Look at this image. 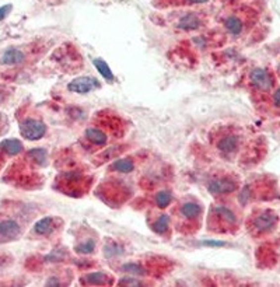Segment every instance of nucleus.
Wrapping results in <instances>:
<instances>
[{"label":"nucleus","instance_id":"1","mask_svg":"<svg viewBox=\"0 0 280 287\" xmlns=\"http://www.w3.org/2000/svg\"><path fill=\"white\" fill-rule=\"evenodd\" d=\"M20 133L25 139L40 140L47 133V126L41 121L30 118V119H25L20 123Z\"/></svg>","mask_w":280,"mask_h":287},{"label":"nucleus","instance_id":"2","mask_svg":"<svg viewBox=\"0 0 280 287\" xmlns=\"http://www.w3.org/2000/svg\"><path fill=\"white\" fill-rule=\"evenodd\" d=\"M249 79L252 86L255 87L256 90L259 91H269L273 89V79L271 73L268 72V69L264 67H256L254 69L251 74H249Z\"/></svg>","mask_w":280,"mask_h":287},{"label":"nucleus","instance_id":"3","mask_svg":"<svg viewBox=\"0 0 280 287\" xmlns=\"http://www.w3.org/2000/svg\"><path fill=\"white\" fill-rule=\"evenodd\" d=\"M99 87H101V83L93 76L77 77L67 84V90L77 93V94H87V93L99 89Z\"/></svg>","mask_w":280,"mask_h":287},{"label":"nucleus","instance_id":"4","mask_svg":"<svg viewBox=\"0 0 280 287\" xmlns=\"http://www.w3.org/2000/svg\"><path fill=\"white\" fill-rule=\"evenodd\" d=\"M238 185L234 180H229V178H219V180H213L209 182L207 189L210 193L213 195H226V193H231L234 191H237Z\"/></svg>","mask_w":280,"mask_h":287},{"label":"nucleus","instance_id":"5","mask_svg":"<svg viewBox=\"0 0 280 287\" xmlns=\"http://www.w3.org/2000/svg\"><path fill=\"white\" fill-rule=\"evenodd\" d=\"M275 223H276V217L272 213H262L254 220V227L258 233H265L272 229Z\"/></svg>","mask_w":280,"mask_h":287},{"label":"nucleus","instance_id":"6","mask_svg":"<svg viewBox=\"0 0 280 287\" xmlns=\"http://www.w3.org/2000/svg\"><path fill=\"white\" fill-rule=\"evenodd\" d=\"M237 147H238V138L234 136V135L224 136L217 143V148L222 151L223 154H231L237 150Z\"/></svg>","mask_w":280,"mask_h":287},{"label":"nucleus","instance_id":"7","mask_svg":"<svg viewBox=\"0 0 280 287\" xmlns=\"http://www.w3.org/2000/svg\"><path fill=\"white\" fill-rule=\"evenodd\" d=\"M20 234V226L17 224L14 220H3L0 223V237L7 238H16Z\"/></svg>","mask_w":280,"mask_h":287},{"label":"nucleus","instance_id":"8","mask_svg":"<svg viewBox=\"0 0 280 287\" xmlns=\"http://www.w3.org/2000/svg\"><path fill=\"white\" fill-rule=\"evenodd\" d=\"M24 53L21 50H18L17 48H8L1 57V63L3 65H18L24 60Z\"/></svg>","mask_w":280,"mask_h":287},{"label":"nucleus","instance_id":"9","mask_svg":"<svg viewBox=\"0 0 280 287\" xmlns=\"http://www.w3.org/2000/svg\"><path fill=\"white\" fill-rule=\"evenodd\" d=\"M178 28L182 30V31H193V30H196L200 27V20H199V17L196 14H187V16H184L178 21Z\"/></svg>","mask_w":280,"mask_h":287},{"label":"nucleus","instance_id":"10","mask_svg":"<svg viewBox=\"0 0 280 287\" xmlns=\"http://www.w3.org/2000/svg\"><path fill=\"white\" fill-rule=\"evenodd\" d=\"M0 148L10 156H16L23 151V143L17 139H6L0 143Z\"/></svg>","mask_w":280,"mask_h":287},{"label":"nucleus","instance_id":"11","mask_svg":"<svg viewBox=\"0 0 280 287\" xmlns=\"http://www.w3.org/2000/svg\"><path fill=\"white\" fill-rule=\"evenodd\" d=\"M86 138L90 140L93 144H97V146H104L108 140L107 135L97 128H89L86 131Z\"/></svg>","mask_w":280,"mask_h":287},{"label":"nucleus","instance_id":"12","mask_svg":"<svg viewBox=\"0 0 280 287\" xmlns=\"http://www.w3.org/2000/svg\"><path fill=\"white\" fill-rule=\"evenodd\" d=\"M93 65L95 66V69L98 70L99 74H101L104 79H107L108 82H112V80L115 79V76L112 73L111 67L108 66V63L105 60H102V59H93Z\"/></svg>","mask_w":280,"mask_h":287},{"label":"nucleus","instance_id":"13","mask_svg":"<svg viewBox=\"0 0 280 287\" xmlns=\"http://www.w3.org/2000/svg\"><path fill=\"white\" fill-rule=\"evenodd\" d=\"M181 213L187 219H196L199 214L202 213V207L198 203L188 202V203H184L181 206Z\"/></svg>","mask_w":280,"mask_h":287},{"label":"nucleus","instance_id":"14","mask_svg":"<svg viewBox=\"0 0 280 287\" xmlns=\"http://www.w3.org/2000/svg\"><path fill=\"white\" fill-rule=\"evenodd\" d=\"M53 227V219L52 217H44L41 220L35 223L34 226V231L40 236H45V234H49Z\"/></svg>","mask_w":280,"mask_h":287},{"label":"nucleus","instance_id":"15","mask_svg":"<svg viewBox=\"0 0 280 287\" xmlns=\"http://www.w3.org/2000/svg\"><path fill=\"white\" fill-rule=\"evenodd\" d=\"M226 28H227V31L233 35H239V34L242 33V28H244V25H242V21L239 20L238 17L235 16H231L229 17L227 20H226Z\"/></svg>","mask_w":280,"mask_h":287},{"label":"nucleus","instance_id":"16","mask_svg":"<svg viewBox=\"0 0 280 287\" xmlns=\"http://www.w3.org/2000/svg\"><path fill=\"white\" fill-rule=\"evenodd\" d=\"M108 278L105 273H102V272H93V273H89V275H86V276H83V282H86V283H89V285H105L108 282Z\"/></svg>","mask_w":280,"mask_h":287},{"label":"nucleus","instance_id":"17","mask_svg":"<svg viewBox=\"0 0 280 287\" xmlns=\"http://www.w3.org/2000/svg\"><path fill=\"white\" fill-rule=\"evenodd\" d=\"M111 168L115 170V171L128 174V172H132L135 170V164H133L132 160H129V158H119V160H116L115 163L111 165Z\"/></svg>","mask_w":280,"mask_h":287},{"label":"nucleus","instance_id":"18","mask_svg":"<svg viewBox=\"0 0 280 287\" xmlns=\"http://www.w3.org/2000/svg\"><path fill=\"white\" fill-rule=\"evenodd\" d=\"M153 231L157 234H165L167 230L170 227V217L167 214H161L157 217V220L153 223Z\"/></svg>","mask_w":280,"mask_h":287},{"label":"nucleus","instance_id":"19","mask_svg":"<svg viewBox=\"0 0 280 287\" xmlns=\"http://www.w3.org/2000/svg\"><path fill=\"white\" fill-rule=\"evenodd\" d=\"M156 205L160 207V209H165L167 206L171 203L173 200V193L170 191H160L156 195Z\"/></svg>","mask_w":280,"mask_h":287},{"label":"nucleus","instance_id":"20","mask_svg":"<svg viewBox=\"0 0 280 287\" xmlns=\"http://www.w3.org/2000/svg\"><path fill=\"white\" fill-rule=\"evenodd\" d=\"M216 213H217V216H220L224 222L227 223H235L237 222V217H235V214L233 213V210H230L229 207H226V206H216Z\"/></svg>","mask_w":280,"mask_h":287},{"label":"nucleus","instance_id":"21","mask_svg":"<svg viewBox=\"0 0 280 287\" xmlns=\"http://www.w3.org/2000/svg\"><path fill=\"white\" fill-rule=\"evenodd\" d=\"M94 249H95V242H94V239H87V241H84V242L79 244V245L74 248V251L80 255H89L91 254Z\"/></svg>","mask_w":280,"mask_h":287},{"label":"nucleus","instance_id":"22","mask_svg":"<svg viewBox=\"0 0 280 287\" xmlns=\"http://www.w3.org/2000/svg\"><path fill=\"white\" fill-rule=\"evenodd\" d=\"M28 156L34 158L38 164H44L45 160H47V151L44 148H34V150H31L28 153Z\"/></svg>","mask_w":280,"mask_h":287},{"label":"nucleus","instance_id":"23","mask_svg":"<svg viewBox=\"0 0 280 287\" xmlns=\"http://www.w3.org/2000/svg\"><path fill=\"white\" fill-rule=\"evenodd\" d=\"M124 268L125 272H131V273H144V272L141 271V268H140L139 265H136V263H128V265H124L122 266Z\"/></svg>","mask_w":280,"mask_h":287},{"label":"nucleus","instance_id":"24","mask_svg":"<svg viewBox=\"0 0 280 287\" xmlns=\"http://www.w3.org/2000/svg\"><path fill=\"white\" fill-rule=\"evenodd\" d=\"M119 285H126V286H140V280L131 279V278H126V279H122L119 282Z\"/></svg>","mask_w":280,"mask_h":287},{"label":"nucleus","instance_id":"25","mask_svg":"<svg viewBox=\"0 0 280 287\" xmlns=\"http://www.w3.org/2000/svg\"><path fill=\"white\" fill-rule=\"evenodd\" d=\"M202 244H203V245H207V246L226 245V242H224V241H214V239H206V241H202Z\"/></svg>","mask_w":280,"mask_h":287},{"label":"nucleus","instance_id":"26","mask_svg":"<svg viewBox=\"0 0 280 287\" xmlns=\"http://www.w3.org/2000/svg\"><path fill=\"white\" fill-rule=\"evenodd\" d=\"M10 10H11V4H7V6L0 7V21H3V20L8 16Z\"/></svg>","mask_w":280,"mask_h":287},{"label":"nucleus","instance_id":"27","mask_svg":"<svg viewBox=\"0 0 280 287\" xmlns=\"http://www.w3.org/2000/svg\"><path fill=\"white\" fill-rule=\"evenodd\" d=\"M273 104H275V107L280 108V89H278L273 94Z\"/></svg>","mask_w":280,"mask_h":287},{"label":"nucleus","instance_id":"28","mask_svg":"<svg viewBox=\"0 0 280 287\" xmlns=\"http://www.w3.org/2000/svg\"><path fill=\"white\" fill-rule=\"evenodd\" d=\"M47 285H48V286H59L60 283H59L56 278H50L49 282H47Z\"/></svg>","mask_w":280,"mask_h":287},{"label":"nucleus","instance_id":"29","mask_svg":"<svg viewBox=\"0 0 280 287\" xmlns=\"http://www.w3.org/2000/svg\"><path fill=\"white\" fill-rule=\"evenodd\" d=\"M189 3H196V4H202V3H206L209 0H188Z\"/></svg>","mask_w":280,"mask_h":287},{"label":"nucleus","instance_id":"30","mask_svg":"<svg viewBox=\"0 0 280 287\" xmlns=\"http://www.w3.org/2000/svg\"><path fill=\"white\" fill-rule=\"evenodd\" d=\"M279 72H280V65H279Z\"/></svg>","mask_w":280,"mask_h":287},{"label":"nucleus","instance_id":"31","mask_svg":"<svg viewBox=\"0 0 280 287\" xmlns=\"http://www.w3.org/2000/svg\"><path fill=\"white\" fill-rule=\"evenodd\" d=\"M0 118H1V116H0Z\"/></svg>","mask_w":280,"mask_h":287}]
</instances>
